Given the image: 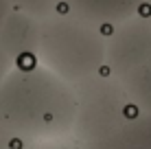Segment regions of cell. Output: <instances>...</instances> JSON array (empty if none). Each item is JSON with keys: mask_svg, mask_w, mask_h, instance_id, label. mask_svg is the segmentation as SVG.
<instances>
[{"mask_svg": "<svg viewBox=\"0 0 151 149\" xmlns=\"http://www.w3.org/2000/svg\"><path fill=\"white\" fill-rule=\"evenodd\" d=\"M86 149H151V119L127 127H114L101 138L88 143Z\"/></svg>", "mask_w": 151, "mask_h": 149, "instance_id": "6da1fadb", "label": "cell"}, {"mask_svg": "<svg viewBox=\"0 0 151 149\" xmlns=\"http://www.w3.org/2000/svg\"><path fill=\"white\" fill-rule=\"evenodd\" d=\"M0 149H11V143H9V140H4L2 136H0Z\"/></svg>", "mask_w": 151, "mask_h": 149, "instance_id": "7a4b0ae2", "label": "cell"}, {"mask_svg": "<svg viewBox=\"0 0 151 149\" xmlns=\"http://www.w3.org/2000/svg\"><path fill=\"white\" fill-rule=\"evenodd\" d=\"M35 149H72V147H59V145H48V147H35Z\"/></svg>", "mask_w": 151, "mask_h": 149, "instance_id": "3957f363", "label": "cell"}]
</instances>
